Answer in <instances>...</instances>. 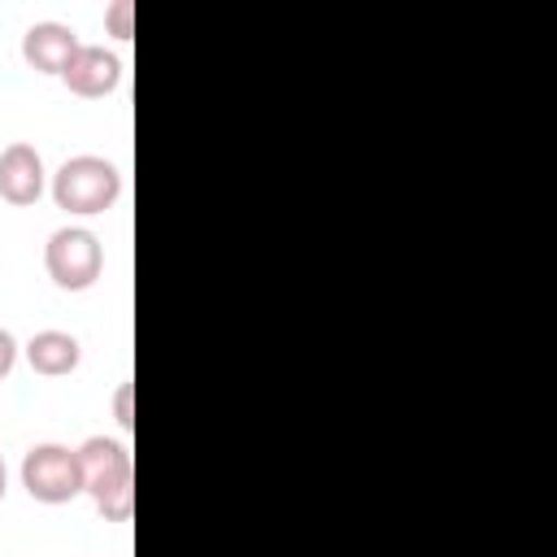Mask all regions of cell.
<instances>
[{"mask_svg": "<svg viewBox=\"0 0 557 557\" xmlns=\"http://www.w3.org/2000/svg\"><path fill=\"white\" fill-rule=\"evenodd\" d=\"M78 470H83V492L96 500V513L104 522H126L135 509V466L131 448L109 435H91L78 448Z\"/></svg>", "mask_w": 557, "mask_h": 557, "instance_id": "obj_1", "label": "cell"}, {"mask_svg": "<svg viewBox=\"0 0 557 557\" xmlns=\"http://www.w3.org/2000/svg\"><path fill=\"white\" fill-rule=\"evenodd\" d=\"M122 196V174L113 161L104 157H70L61 161V170L52 174V200L57 209L65 213H78V218H96L104 209H113Z\"/></svg>", "mask_w": 557, "mask_h": 557, "instance_id": "obj_2", "label": "cell"}, {"mask_svg": "<svg viewBox=\"0 0 557 557\" xmlns=\"http://www.w3.org/2000/svg\"><path fill=\"white\" fill-rule=\"evenodd\" d=\"M44 270L61 292H87L104 270V244L87 226H61L44 244Z\"/></svg>", "mask_w": 557, "mask_h": 557, "instance_id": "obj_3", "label": "cell"}, {"mask_svg": "<svg viewBox=\"0 0 557 557\" xmlns=\"http://www.w3.org/2000/svg\"><path fill=\"white\" fill-rule=\"evenodd\" d=\"M22 487L39 505H70L83 496V470L78 453L70 444H35L22 457Z\"/></svg>", "mask_w": 557, "mask_h": 557, "instance_id": "obj_4", "label": "cell"}, {"mask_svg": "<svg viewBox=\"0 0 557 557\" xmlns=\"http://www.w3.org/2000/svg\"><path fill=\"white\" fill-rule=\"evenodd\" d=\"M48 187V174H44V157L35 152V144L26 139H13L4 152H0V200L17 205V209H30Z\"/></svg>", "mask_w": 557, "mask_h": 557, "instance_id": "obj_5", "label": "cell"}, {"mask_svg": "<svg viewBox=\"0 0 557 557\" xmlns=\"http://www.w3.org/2000/svg\"><path fill=\"white\" fill-rule=\"evenodd\" d=\"M61 83H65L74 96H83V100H104V96H113L117 83H122V57L109 52V48H100V44H83V48L74 52L70 70L61 74Z\"/></svg>", "mask_w": 557, "mask_h": 557, "instance_id": "obj_6", "label": "cell"}, {"mask_svg": "<svg viewBox=\"0 0 557 557\" xmlns=\"http://www.w3.org/2000/svg\"><path fill=\"white\" fill-rule=\"evenodd\" d=\"M78 48L83 44H78L74 26H65V22H35L22 35V61L30 70H39V74H52V78H61L70 70Z\"/></svg>", "mask_w": 557, "mask_h": 557, "instance_id": "obj_7", "label": "cell"}, {"mask_svg": "<svg viewBox=\"0 0 557 557\" xmlns=\"http://www.w3.org/2000/svg\"><path fill=\"white\" fill-rule=\"evenodd\" d=\"M26 361L35 374L44 379H61V374H74L78 361H83V344L70 335V331H35L26 339Z\"/></svg>", "mask_w": 557, "mask_h": 557, "instance_id": "obj_8", "label": "cell"}, {"mask_svg": "<svg viewBox=\"0 0 557 557\" xmlns=\"http://www.w3.org/2000/svg\"><path fill=\"white\" fill-rule=\"evenodd\" d=\"M131 17H135V4H131V0H113V4H109V13H104L109 35L126 44V39H131Z\"/></svg>", "mask_w": 557, "mask_h": 557, "instance_id": "obj_9", "label": "cell"}, {"mask_svg": "<svg viewBox=\"0 0 557 557\" xmlns=\"http://www.w3.org/2000/svg\"><path fill=\"white\" fill-rule=\"evenodd\" d=\"M13 366H17V339L0 326V379H9V374H13Z\"/></svg>", "mask_w": 557, "mask_h": 557, "instance_id": "obj_10", "label": "cell"}, {"mask_svg": "<svg viewBox=\"0 0 557 557\" xmlns=\"http://www.w3.org/2000/svg\"><path fill=\"white\" fill-rule=\"evenodd\" d=\"M113 409H117V426H122V431H131V426H135V418H131V383H122V387H117Z\"/></svg>", "mask_w": 557, "mask_h": 557, "instance_id": "obj_11", "label": "cell"}, {"mask_svg": "<svg viewBox=\"0 0 557 557\" xmlns=\"http://www.w3.org/2000/svg\"><path fill=\"white\" fill-rule=\"evenodd\" d=\"M4 492H9V474H4V461H0V500H4Z\"/></svg>", "mask_w": 557, "mask_h": 557, "instance_id": "obj_12", "label": "cell"}]
</instances>
